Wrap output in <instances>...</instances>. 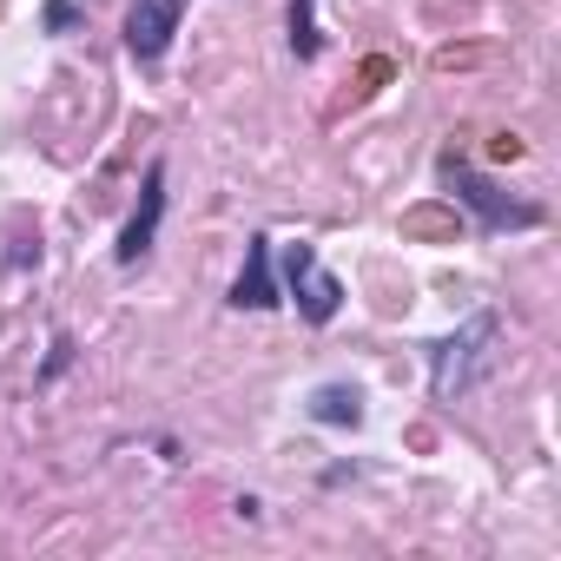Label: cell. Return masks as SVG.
<instances>
[{
    "mask_svg": "<svg viewBox=\"0 0 561 561\" xmlns=\"http://www.w3.org/2000/svg\"><path fill=\"white\" fill-rule=\"evenodd\" d=\"M285 285L298 291V311H305L311 324H331L337 305H344V285H337L331 271H318V251H311V244H291V251H285Z\"/></svg>",
    "mask_w": 561,
    "mask_h": 561,
    "instance_id": "obj_1",
    "label": "cell"
},
{
    "mask_svg": "<svg viewBox=\"0 0 561 561\" xmlns=\"http://www.w3.org/2000/svg\"><path fill=\"white\" fill-rule=\"evenodd\" d=\"M482 344H495V318H469L462 337H443L436 357H430V390H436V397H456V390L469 383V364H476Z\"/></svg>",
    "mask_w": 561,
    "mask_h": 561,
    "instance_id": "obj_2",
    "label": "cell"
},
{
    "mask_svg": "<svg viewBox=\"0 0 561 561\" xmlns=\"http://www.w3.org/2000/svg\"><path fill=\"white\" fill-rule=\"evenodd\" d=\"M179 0H133L126 8V47L139 54V60H159L165 47H172V34H179Z\"/></svg>",
    "mask_w": 561,
    "mask_h": 561,
    "instance_id": "obj_3",
    "label": "cell"
},
{
    "mask_svg": "<svg viewBox=\"0 0 561 561\" xmlns=\"http://www.w3.org/2000/svg\"><path fill=\"white\" fill-rule=\"evenodd\" d=\"M159 211H165V165H152L146 172V192H139V211L126 218V231H119V264H139L146 251H152V231H159Z\"/></svg>",
    "mask_w": 561,
    "mask_h": 561,
    "instance_id": "obj_4",
    "label": "cell"
},
{
    "mask_svg": "<svg viewBox=\"0 0 561 561\" xmlns=\"http://www.w3.org/2000/svg\"><path fill=\"white\" fill-rule=\"evenodd\" d=\"M443 172H449V185H462V198H469L489 225H535V218H541L535 205H502V198H495V185H489V179H476V172H469V165H456V159H449Z\"/></svg>",
    "mask_w": 561,
    "mask_h": 561,
    "instance_id": "obj_5",
    "label": "cell"
},
{
    "mask_svg": "<svg viewBox=\"0 0 561 561\" xmlns=\"http://www.w3.org/2000/svg\"><path fill=\"white\" fill-rule=\"evenodd\" d=\"M231 305L244 311H271L277 305V285H271V238H251L244 244V271H238V285H231Z\"/></svg>",
    "mask_w": 561,
    "mask_h": 561,
    "instance_id": "obj_6",
    "label": "cell"
},
{
    "mask_svg": "<svg viewBox=\"0 0 561 561\" xmlns=\"http://www.w3.org/2000/svg\"><path fill=\"white\" fill-rule=\"evenodd\" d=\"M311 416H318V423H351V430H357V423H364V397L344 390V383H324V390L311 397Z\"/></svg>",
    "mask_w": 561,
    "mask_h": 561,
    "instance_id": "obj_7",
    "label": "cell"
},
{
    "mask_svg": "<svg viewBox=\"0 0 561 561\" xmlns=\"http://www.w3.org/2000/svg\"><path fill=\"white\" fill-rule=\"evenodd\" d=\"M291 47H298V60H311V54H318V27H311V0H298V8H291Z\"/></svg>",
    "mask_w": 561,
    "mask_h": 561,
    "instance_id": "obj_8",
    "label": "cell"
}]
</instances>
